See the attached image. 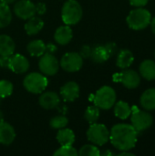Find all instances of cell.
<instances>
[{"instance_id":"cell-1","label":"cell","mask_w":155,"mask_h":156,"mask_svg":"<svg viewBox=\"0 0 155 156\" xmlns=\"http://www.w3.org/2000/svg\"><path fill=\"white\" fill-rule=\"evenodd\" d=\"M138 133L132 124H115L110 132V141L119 151H130L137 143Z\"/></svg>"},{"instance_id":"cell-2","label":"cell","mask_w":155,"mask_h":156,"mask_svg":"<svg viewBox=\"0 0 155 156\" xmlns=\"http://www.w3.org/2000/svg\"><path fill=\"white\" fill-rule=\"evenodd\" d=\"M83 15L81 5L77 0H67L61 8V18L65 25L73 26L78 24Z\"/></svg>"},{"instance_id":"cell-3","label":"cell","mask_w":155,"mask_h":156,"mask_svg":"<svg viewBox=\"0 0 155 156\" xmlns=\"http://www.w3.org/2000/svg\"><path fill=\"white\" fill-rule=\"evenodd\" d=\"M152 15L150 11L143 7L132 10L126 18L127 25L133 30H143L146 28L150 25Z\"/></svg>"},{"instance_id":"cell-4","label":"cell","mask_w":155,"mask_h":156,"mask_svg":"<svg viewBox=\"0 0 155 156\" xmlns=\"http://www.w3.org/2000/svg\"><path fill=\"white\" fill-rule=\"evenodd\" d=\"M48 80L44 74L31 72L27 74L23 80L24 88L30 93L40 94L47 89Z\"/></svg>"},{"instance_id":"cell-5","label":"cell","mask_w":155,"mask_h":156,"mask_svg":"<svg viewBox=\"0 0 155 156\" xmlns=\"http://www.w3.org/2000/svg\"><path fill=\"white\" fill-rule=\"evenodd\" d=\"M116 92L110 86H103L100 88L94 95L93 102L98 108L101 110H110L116 102Z\"/></svg>"},{"instance_id":"cell-6","label":"cell","mask_w":155,"mask_h":156,"mask_svg":"<svg viewBox=\"0 0 155 156\" xmlns=\"http://www.w3.org/2000/svg\"><path fill=\"white\" fill-rule=\"evenodd\" d=\"M87 138L97 146H102L110 141V131L101 123H92L87 131Z\"/></svg>"},{"instance_id":"cell-7","label":"cell","mask_w":155,"mask_h":156,"mask_svg":"<svg viewBox=\"0 0 155 156\" xmlns=\"http://www.w3.org/2000/svg\"><path fill=\"white\" fill-rule=\"evenodd\" d=\"M132 125L137 131V133L143 132L149 129L153 123V118L146 111H141L135 107L132 108Z\"/></svg>"},{"instance_id":"cell-8","label":"cell","mask_w":155,"mask_h":156,"mask_svg":"<svg viewBox=\"0 0 155 156\" xmlns=\"http://www.w3.org/2000/svg\"><path fill=\"white\" fill-rule=\"evenodd\" d=\"M83 65V58L78 52H68L60 59L59 66L67 72L79 71Z\"/></svg>"},{"instance_id":"cell-9","label":"cell","mask_w":155,"mask_h":156,"mask_svg":"<svg viewBox=\"0 0 155 156\" xmlns=\"http://www.w3.org/2000/svg\"><path fill=\"white\" fill-rule=\"evenodd\" d=\"M113 80L116 82H122L127 89H136L141 83L140 75L133 69H125L120 73L113 75Z\"/></svg>"},{"instance_id":"cell-10","label":"cell","mask_w":155,"mask_h":156,"mask_svg":"<svg viewBox=\"0 0 155 156\" xmlns=\"http://www.w3.org/2000/svg\"><path fill=\"white\" fill-rule=\"evenodd\" d=\"M38 68L42 74L46 76H54L59 69V62L54 54L44 53L38 61Z\"/></svg>"},{"instance_id":"cell-11","label":"cell","mask_w":155,"mask_h":156,"mask_svg":"<svg viewBox=\"0 0 155 156\" xmlns=\"http://www.w3.org/2000/svg\"><path fill=\"white\" fill-rule=\"evenodd\" d=\"M14 13L18 18L27 20L36 15V5L30 0H19L14 5Z\"/></svg>"},{"instance_id":"cell-12","label":"cell","mask_w":155,"mask_h":156,"mask_svg":"<svg viewBox=\"0 0 155 156\" xmlns=\"http://www.w3.org/2000/svg\"><path fill=\"white\" fill-rule=\"evenodd\" d=\"M29 69L28 59L21 54H13L9 59V69L16 74H23Z\"/></svg>"},{"instance_id":"cell-13","label":"cell","mask_w":155,"mask_h":156,"mask_svg":"<svg viewBox=\"0 0 155 156\" xmlns=\"http://www.w3.org/2000/svg\"><path fill=\"white\" fill-rule=\"evenodd\" d=\"M60 95L65 101L72 102L79 96V86L75 81H69L60 88Z\"/></svg>"},{"instance_id":"cell-14","label":"cell","mask_w":155,"mask_h":156,"mask_svg":"<svg viewBox=\"0 0 155 156\" xmlns=\"http://www.w3.org/2000/svg\"><path fill=\"white\" fill-rule=\"evenodd\" d=\"M59 96L54 91H43L38 99L39 105L45 110H52L58 106Z\"/></svg>"},{"instance_id":"cell-15","label":"cell","mask_w":155,"mask_h":156,"mask_svg":"<svg viewBox=\"0 0 155 156\" xmlns=\"http://www.w3.org/2000/svg\"><path fill=\"white\" fill-rule=\"evenodd\" d=\"M73 37V32L70 26L65 25L60 26L58 27L54 33V39L55 41L61 46L69 44Z\"/></svg>"},{"instance_id":"cell-16","label":"cell","mask_w":155,"mask_h":156,"mask_svg":"<svg viewBox=\"0 0 155 156\" xmlns=\"http://www.w3.org/2000/svg\"><path fill=\"white\" fill-rule=\"evenodd\" d=\"M16 131L14 127L7 122L0 123V144L3 145H10L16 139Z\"/></svg>"},{"instance_id":"cell-17","label":"cell","mask_w":155,"mask_h":156,"mask_svg":"<svg viewBox=\"0 0 155 156\" xmlns=\"http://www.w3.org/2000/svg\"><path fill=\"white\" fill-rule=\"evenodd\" d=\"M16 43L8 35H0V55L10 57L15 53Z\"/></svg>"},{"instance_id":"cell-18","label":"cell","mask_w":155,"mask_h":156,"mask_svg":"<svg viewBox=\"0 0 155 156\" xmlns=\"http://www.w3.org/2000/svg\"><path fill=\"white\" fill-rule=\"evenodd\" d=\"M44 21L41 17L37 16L36 15L27 19V22L25 24V30L27 35L34 36L39 33L44 27Z\"/></svg>"},{"instance_id":"cell-19","label":"cell","mask_w":155,"mask_h":156,"mask_svg":"<svg viewBox=\"0 0 155 156\" xmlns=\"http://www.w3.org/2000/svg\"><path fill=\"white\" fill-rule=\"evenodd\" d=\"M141 76L147 80H155V61L152 59L143 60L139 67Z\"/></svg>"},{"instance_id":"cell-20","label":"cell","mask_w":155,"mask_h":156,"mask_svg":"<svg viewBox=\"0 0 155 156\" xmlns=\"http://www.w3.org/2000/svg\"><path fill=\"white\" fill-rule=\"evenodd\" d=\"M133 61H134V56L132 52L129 49H122L117 56L116 65L118 68L124 69L131 67Z\"/></svg>"},{"instance_id":"cell-21","label":"cell","mask_w":155,"mask_h":156,"mask_svg":"<svg viewBox=\"0 0 155 156\" xmlns=\"http://www.w3.org/2000/svg\"><path fill=\"white\" fill-rule=\"evenodd\" d=\"M141 106L146 111H153L155 110V89L146 90L141 96L140 99Z\"/></svg>"},{"instance_id":"cell-22","label":"cell","mask_w":155,"mask_h":156,"mask_svg":"<svg viewBox=\"0 0 155 156\" xmlns=\"http://www.w3.org/2000/svg\"><path fill=\"white\" fill-rule=\"evenodd\" d=\"M57 140L60 145H73L75 143V133L71 129L62 128L57 133Z\"/></svg>"},{"instance_id":"cell-23","label":"cell","mask_w":155,"mask_h":156,"mask_svg":"<svg viewBox=\"0 0 155 156\" xmlns=\"http://www.w3.org/2000/svg\"><path fill=\"white\" fill-rule=\"evenodd\" d=\"M26 49L31 56L41 57L44 53H46V44L41 39H35L27 44Z\"/></svg>"},{"instance_id":"cell-24","label":"cell","mask_w":155,"mask_h":156,"mask_svg":"<svg viewBox=\"0 0 155 156\" xmlns=\"http://www.w3.org/2000/svg\"><path fill=\"white\" fill-rule=\"evenodd\" d=\"M114 114L121 120H126L132 114V108L123 101H120L114 104Z\"/></svg>"},{"instance_id":"cell-25","label":"cell","mask_w":155,"mask_h":156,"mask_svg":"<svg viewBox=\"0 0 155 156\" xmlns=\"http://www.w3.org/2000/svg\"><path fill=\"white\" fill-rule=\"evenodd\" d=\"M90 58L95 63H104L111 57L104 46H96L91 49Z\"/></svg>"},{"instance_id":"cell-26","label":"cell","mask_w":155,"mask_h":156,"mask_svg":"<svg viewBox=\"0 0 155 156\" xmlns=\"http://www.w3.org/2000/svg\"><path fill=\"white\" fill-rule=\"evenodd\" d=\"M12 21V12L8 5L0 1V28L6 27Z\"/></svg>"},{"instance_id":"cell-27","label":"cell","mask_w":155,"mask_h":156,"mask_svg":"<svg viewBox=\"0 0 155 156\" xmlns=\"http://www.w3.org/2000/svg\"><path fill=\"white\" fill-rule=\"evenodd\" d=\"M84 118L90 124L97 122L100 118V108H98L96 105L89 106L85 111Z\"/></svg>"},{"instance_id":"cell-28","label":"cell","mask_w":155,"mask_h":156,"mask_svg":"<svg viewBox=\"0 0 155 156\" xmlns=\"http://www.w3.org/2000/svg\"><path fill=\"white\" fill-rule=\"evenodd\" d=\"M80 156H100V152L95 144H85L78 152Z\"/></svg>"},{"instance_id":"cell-29","label":"cell","mask_w":155,"mask_h":156,"mask_svg":"<svg viewBox=\"0 0 155 156\" xmlns=\"http://www.w3.org/2000/svg\"><path fill=\"white\" fill-rule=\"evenodd\" d=\"M69 123V120L67 117L62 116V115H58V116H55L53 118L50 119L49 122V125L52 129H56V130H59L62 128H65Z\"/></svg>"},{"instance_id":"cell-30","label":"cell","mask_w":155,"mask_h":156,"mask_svg":"<svg viewBox=\"0 0 155 156\" xmlns=\"http://www.w3.org/2000/svg\"><path fill=\"white\" fill-rule=\"evenodd\" d=\"M54 156H78V151L73 147V145H61L60 148L57 149Z\"/></svg>"},{"instance_id":"cell-31","label":"cell","mask_w":155,"mask_h":156,"mask_svg":"<svg viewBox=\"0 0 155 156\" xmlns=\"http://www.w3.org/2000/svg\"><path fill=\"white\" fill-rule=\"evenodd\" d=\"M13 84L6 80H0V98L9 97L13 92Z\"/></svg>"},{"instance_id":"cell-32","label":"cell","mask_w":155,"mask_h":156,"mask_svg":"<svg viewBox=\"0 0 155 156\" xmlns=\"http://www.w3.org/2000/svg\"><path fill=\"white\" fill-rule=\"evenodd\" d=\"M91 48L88 45H84L81 49H80V56L83 58H90V53H91Z\"/></svg>"},{"instance_id":"cell-33","label":"cell","mask_w":155,"mask_h":156,"mask_svg":"<svg viewBox=\"0 0 155 156\" xmlns=\"http://www.w3.org/2000/svg\"><path fill=\"white\" fill-rule=\"evenodd\" d=\"M46 11H47L46 4H44L43 2H39V3L36 4V14L42 16L46 13Z\"/></svg>"},{"instance_id":"cell-34","label":"cell","mask_w":155,"mask_h":156,"mask_svg":"<svg viewBox=\"0 0 155 156\" xmlns=\"http://www.w3.org/2000/svg\"><path fill=\"white\" fill-rule=\"evenodd\" d=\"M104 47H105L106 50L108 51V53H109L110 57H111V56H113V55L115 54L116 49H117V46H116V44H115V43H113V42H110V43H107L106 45H104Z\"/></svg>"},{"instance_id":"cell-35","label":"cell","mask_w":155,"mask_h":156,"mask_svg":"<svg viewBox=\"0 0 155 156\" xmlns=\"http://www.w3.org/2000/svg\"><path fill=\"white\" fill-rule=\"evenodd\" d=\"M9 59L10 57L0 55V67L3 69H9Z\"/></svg>"},{"instance_id":"cell-36","label":"cell","mask_w":155,"mask_h":156,"mask_svg":"<svg viewBox=\"0 0 155 156\" xmlns=\"http://www.w3.org/2000/svg\"><path fill=\"white\" fill-rule=\"evenodd\" d=\"M131 5L136 7H143L147 5L149 0H129Z\"/></svg>"},{"instance_id":"cell-37","label":"cell","mask_w":155,"mask_h":156,"mask_svg":"<svg viewBox=\"0 0 155 156\" xmlns=\"http://www.w3.org/2000/svg\"><path fill=\"white\" fill-rule=\"evenodd\" d=\"M58 48L56 45L52 44V43H48L46 44V52L47 53H50V54H54L57 51Z\"/></svg>"},{"instance_id":"cell-38","label":"cell","mask_w":155,"mask_h":156,"mask_svg":"<svg viewBox=\"0 0 155 156\" xmlns=\"http://www.w3.org/2000/svg\"><path fill=\"white\" fill-rule=\"evenodd\" d=\"M117 155L119 156H133L134 154H132V153H130L129 151H121V153L120 154H118Z\"/></svg>"},{"instance_id":"cell-39","label":"cell","mask_w":155,"mask_h":156,"mask_svg":"<svg viewBox=\"0 0 155 156\" xmlns=\"http://www.w3.org/2000/svg\"><path fill=\"white\" fill-rule=\"evenodd\" d=\"M150 25H151V28H152V31H153V34L155 35V17L152 18Z\"/></svg>"},{"instance_id":"cell-40","label":"cell","mask_w":155,"mask_h":156,"mask_svg":"<svg viewBox=\"0 0 155 156\" xmlns=\"http://www.w3.org/2000/svg\"><path fill=\"white\" fill-rule=\"evenodd\" d=\"M102 156H111V155H114V153L111 152L110 150H107L105 152H103L102 154H100Z\"/></svg>"},{"instance_id":"cell-41","label":"cell","mask_w":155,"mask_h":156,"mask_svg":"<svg viewBox=\"0 0 155 156\" xmlns=\"http://www.w3.org/2000/svg\"><path fill=\"white\" fill-rule=\"evenodd\" d=\"M0 1L3 2V3H5V4H6V5H10V4L15 3L16 0H0Z\"/></svg>"},{"instance_id":"cell-42","label":"cell","mask_w":155,"mask_h":156,"mask_svg":"<svg viewBox=\"0 0 155 156\" xmlns=\"http://www.w3.org/2000/svg\"><path fill=\"white\" fill-rule=\"evenodd\" d=\"M3 122H4V114H3V112L0 111V123Z\"/></svg>"},{"instance_id":"cell-43","label":"cell","mask_w":155,"mask_h":156,"mask_svg":"<svg viewBox=\"0 0 155 156\" xmlns=\"http://www.w3.org/2000/svg\"><path fill=\"white\" fill-rule=\"evenodd\" d=\"M154 57H155V52H154Z\"/></svg>"}]
</instances>
